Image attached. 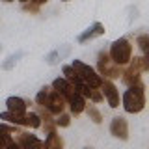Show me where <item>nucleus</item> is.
<instances>
[{"label": "nucleus", "mask_w": 149, "mask_h": 149, "mask_svg": "<svg viewBox=\"0 0 149 149\" xmlns=\"http://www.w3.org/2000/svg\"><path fill=\"white\" fill-rule=\"evenodd\" d=\"M11 134H17V125L15 127L0 125V149H4V147H19L15 138H13Z\"/></svg>", "instance_id": "11"}, {"label": "nucleus", "mask_w": 149, "mask_h": 149, "mask_svg": "<svg viewBox=\"0 0 149 149\" xmlns=\"http://www.w3.org/2000/svg\"><path fill=\"white\" fill-rule=\"evenodd\" d=\"M138 47L143 52V56H149V36L147 34H142L138 37Z\"/></svg>", "instance_id": "19"}, {"label": "nucleus", "mask_w": 149, "mask_h": 149, "mask_svg": "<svg viewBox=\"0 0 149 149\" xmlns=\"http://www.w3.org/2000/svg\"><path fill=\"white\" fill-rule=\"evenodd\" d=\"M30 2L37 4V6H41V4H47V2H49V0H30Z\"/></svg>", "instance_id": "23"}, {"label": "nucleus", "mask_w": 149, "mask_h": 149, "mask_svg": "<svg viewBox=\"0 0 149 149\" xmlns=\"http://www.w3.org/2000/svg\"><path fill=\"white\" fill-rule=\"evenodd\" d=\"M52 88L58 93H62L65 102L69 104V108H71L73 114H82L84 112V106H86V97L80 95L77 90L73 88V84H69L65 78H56L52 82Z\"/></svg>", "instance_id": "1"}, {"label": "nucleus", "mask_w": 149, "mask_h": 149, "mask_svg": "<svg viewBox=\"0 0 149 149\" xmlns=\"http://www.w3.org/2000/svg\"><path fill=\"white\" fill-rule=\"evenodd\" d=\"M121 104L129 114H138L146 108V86H143V82L129 86V90L123 93Z\"/></svg>", "instance_id": "2"}, {"label": "nucleus", "mask_w": 149, "mask_h": 149, "mask_svg": "<svg viewBox=\"0 0 149 149\" xmlns=\"http://www.w3.org/2000/svg\"><path fill=\"white\" fill-rule=\"evenodd\" d=\"M0 50H2V47H0Z\"/></svg>", "instance_id": "27"}, {"label": "nucleus", "mask_w": 149, "mask_h": 149, "mask_svg": "<svg viewBox=\"0 0 149 149\" xmlns=\"http://www.w3.org/2000/svg\"><path fill=\"white\" fill-rule=\"evenodd\" d=\"M6 106L9 112H15V114H24L26 108H28V101H24L22 97H17V95H11L6 99Z\"/></svg>", "instance_id": "12"}, {"label": "nucleus", "mask_w": 149, "mask_h": 149, "mask_svg": "<svg viewBox=\"0 0 149 149\" xmlns=\"http://www.w3.org/2000/svg\"><path fill=\"white\" fill-rule=\"evenodd\" d=\"M2 2H13V0H2Z\"/></svg>", "instance_id": "24"}, {"label": "nucleus", "mask_w": 149, "mask_h": 149, "mask_svg": "<svg viewBox=\"0 0 149 149\" xmlns=\"http://www.w3.org/2000/svg\"><path fill=\"white\" fill-rule=\"evenodd\" d=\"M71 65H73L74 71H77V74L88 84V86H91V88H99V86H101L102 77H101V74L97 73L93 67H90L88 63L80 62V60H73V63H71Z\"/></svg>", "instance_id": "7"}, {"label": "nucleus", "mask_w": 149, "mask_h": 149, "mask_svg": "<svg viewBox=\"0 0 149 149\" xmlns=\"http://www.w3.org/2000/svg\"><path fill=\"white\" fill-rule=\"evenodd\" d=\"M19 140H17V146L19 147H43V142L37 140L34 134H26V132H17Z\"/></svg>", "instance_id": "15"}, {"label": "nucleus", "mask_w": 149, "mask_h": 149, "mask_svg": "<svg viewBox=\"0 0 149 149\" xmlns=\"http://www.w3.org/2000/svg\"><path fill=\"white\" fill-rule=\"evenodd\" d=\"M110 134L114 138H118V140H129V123H127V119L121 118V116H118V118L112 119Z\"/></svg>", "instance_id": "10"}, {"label": "nucleus", "mask_w": 149, "mask_h": 149, "mask_svg": "<svg viewBox=\"0 0 149 149\" xmlns=\"http://www.w3.org/2000/svg\"><path fill=\"white\" fill-rule=\"evenodd\" d=\"M43 147H47V149H60V147H63V140L60 138V134H56V130H50L47 140L43 142Z\"/></svg>", "instance_id": "16"}, {"label": "nucleus", "mask_w": 149, "mask_h": 149, "mask_svg": "<svg viewBox=\"0 0 149 149\" xmlns=\"http://www.w3.org/2000/svg\"><path fill=\"white\" fill-rule=\"evenodd\" d=\"M22 54H24V52H21V50H19V52H15V54H11V56L6 60V62H2V65H0V67L6 69V71H8V69H11L13 65L19 62V58H22Z\"/></svg>", "instance_id": "18"}, {"label": "nucleus", "mask_w": 149, "mask_h": 149, "mask_svg": "<svg viewBox=\"0 0 149 149\" xmlns=\"http://www.w3.org/2000/svg\"><path fill=\"white\" fill-rule=\"evenodd\" d=\"M129 69L125 73H121V80H123L127 86H132V84L142 82V73L149 71V60L147 56H140V58H130L129 62Z\"/></svg>", "instance_id": "4"}, {"label": "nucleus", "mask_w": 149, "mask_h": 149, "mask_svg": "<svg viewBox=\"0 0 149 149\" xmlns=\"http://www.w3.org/2000/svg\"><path fill=\"white\" fill-rule=\"evenodd\" d=\"M84 112L88 114V118H90V119L93 121V123H97V125H99L101 121H102V116H101V112L97 110L93 104H86V106H84Z\"/></svg>", "instance_id": "17"}, {"label": "nucleus", "mask_w": 149, "mask_h": 149, "mask_svg": "<svg viewBox=\"0 0 149 149\" xmlns=\"http://www.w3.org/2000/svg\"><path fill=\"white\" fill-rule=\"evenodd\" d=\"M21 2H22V4H24V2H30V0H21Z\"/></svg>", "instance_id": "25"}, {"label": "nucleus", "mask_w": 149, "mask_h": 149, "mask_svg": "<svg viewBox=\"0 0 149 149\" xmlns=\"http://www.w3.org/2000/svg\"><path fill=\"white\" fill-rule=\"evenodd\" d=\"M108 56L112 58V62H116L118 65H127L132 58V45L127 37H119L110 45Z\"/></svg>", "instance_id": "6"}, {"label": "nucleus", "mask_w": 149, "mask_h": 149, "mask_svg": "<svg viewBox=\"0 0 149 149\" xmlns=\"http://www.w3.org/2000/svg\"><path fill=\"white\" fill-rule=\"evenodd\" d=\"M0 119L6 121V123L17 125V127H30V129H39L41 127V118L39 114H34V112H24V114H15V112H2L0 114Z\"/></svg>", "instance_id": "5"}, {"label": "nucleus", "mask_w": 149, "mask_h": 149, "mask_svg": "<svg viewBox=\"0 0 149 149\" xmlns=\"http://www.w3.org/2000/svg\"><path fill=\"white\" fill-rule=\"evenodd\" d=\"M36 102L39 106H43V108H47L50 114H56V116H58L60 112H63L65 104H67L62 93H58L54 88H47V86L41 88V90L37 91Z\"/></svg>", "instance_id": "3"}, {"label": "nucleus", "mask_w": 149, "mask_h": 149, "mask_svg": "<svg viewBox=\"0 0 149 149\" xmlns=\"http://www.w3.org/2000/svg\"><path fill=\"white\" fill-rule=\"evenodd\" d=\"M97 69H99L101 77L106 78H119L121 77V69L116 62H112V58L108 56V52H101L99 60H97Z\"/></svg>", "instance_id": "8"}, {"label": "nucleus", "mask_w": 149, "mask_h": 149, "mask_svg": "<svg viewBox=\"0 0 149 149\" xmlns=\"http://www.w3.org/2000/svg\"><path fill=\"white\" fill-rule=\"evenodd\" d=\"M54 123H56V127H69L71 118H69L67 114H63V112H60V114H58V119H56Z\"/></svg>", "instance_id": "20"}, {"label": "nucleus", "mask_w": 149, "mask_h": 149, "mask_svg": "<svg viewBox=\"0 0 149 149\" xmlns=\"http://www.w3.org/2000/svg\"><path fill=\"white\" fill-rule=\"evenodd\" d=\"M102 34H104V26H102L101 22H93L88 30H84L82 34L78 36V43H86V41L93 39V37H99Z\"/></svg>", "instance_id": "13"}, {"label": "nucleus", "mask_w": 149, "mask_h": 149, "mask_svg": "<svg viewBox=\"0 0 149 149\" xmlns=\"http://www.w3.org/2000/svg\"><path fill=\"white\" fill-rule=\"evenodd\" d=\"M90 99L93 101V102H101L104 97H102V93H101V90L99 88H91V91H90Z\"/></svg>", "instance_id": "21"}, {"label": "nucleus", "mask_w": 149, "mask_h": 149, "mask_svg": "<svg viewBox=\"0 0 149 149\" xmlns=\"http://www.w3.org/2000/svg\"><path fill=\"white\" fill-rule=\"evenodd\" d=\"M62 2H69V0H62Z\"/></svg>", "instance_id": "26"}, {"label": "nucleus", "mask_w": 149, "mask_h": 149, "mask_svg": "<svg viewBox=\"0 0 149 149\" xmlns=\"http://www.w3.org/2000/svg\"><path fill=\"white\" fill-rule=\"evenodd\" d=\"M22 8H24L26 11H32V13H36V11H37V4H34V2H30V4L24 2V6H22Z\"/></svg>", "instance_id": "22"}, {"label": "nucleus", "mask_w": 149, "mask_h": 149, "mask_svg": "<svg viewBox=\"0 0 149 149\" xmlns=\"http://www.w3.org/2000/svg\"><path fill=\"white\" fill-rule=\"evenodd\" d=\"M99 90H101V93H102V97L108 101L110 108H118V106H119V91H118V88H116L110 80L102 78Z\"/></svg>", "instance_id": "9"}, {"label": "nucleus", "mask_w": 149, "mask_h": 149, "mask_svg": "<svg viewBox=\"0 0 149 149\" xmlns=\"http://www.w3.org/2000/svg\"><path fill=\"white\" fill-rule=\"evenodd\" d=\"M69 52H71V47L65 45V47H62V49H56V50H52V52H49L45 56V62L49 65H56L60 60H63L65 56H69Z\"/></svg>", "instance_id": "14"}]
</instances>
